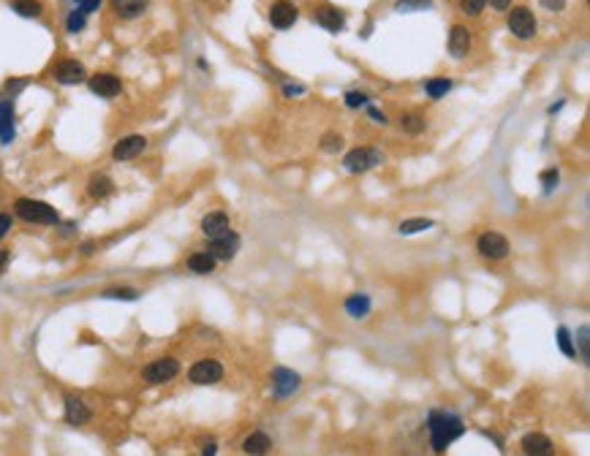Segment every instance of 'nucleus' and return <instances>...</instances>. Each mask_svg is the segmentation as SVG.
Returning <instances> with one entry per match:
<instances>
[{"label": "nucleus", "instance_id": "b1692460", "mask_svg": "<svg viewBox=\"0 0 590 456\" xmlns=\"http://www.w3.org/2000/svg\"><path fill=\"white\" fill-rule=\"evenodd\" d=\"M370 296L367 293H354V296H348L346 299V313L351 315V318H364L367 313H370Z\"/></svg>", "mask_w": 590, "mask_h": 456}, {"label": "nucleus", "instance_id": "bb28decb", "mask_svg": "<svg viewBox=\"0 0 590 456\" xmlns=\"http://www.w3.org/2000/svg\"><path fill=\"white\" fill-rule=\"evenodd\" d=\"M452 90V79H446V76H435V79H427L424 82V92L430 95V98H444L446 92Z\"/></svg>", "mask_w": 590, "mask_h": 456}, {"label": "nucleus", "instance_id": "f257e3e1", "mask_svg": "<svg viewBox=\"0 0 590 456\" xmlns=\"http://www.w3.org/2000/svg\"><path fill=\"white\" fill-rule=\"evenodd\" d=\"M427 429H430V443H433L435 451H446L457 437L465 435L462 418L446 411H430V415H427Z\"/></svg>", "mask_w": 590, "mask_h": 456}, {"label": "nucleus", "instance_id": "2eb2a0df", "mask_svg": "<svg viewBox=\"0 0 590 456\" xmlns=\"http://www.w3.org/2000/svg\"><path fill=\"white\" fill-rule=\"evenodd\" d=\"M228 231H231V220H228L226 212H207L201 218V234L207 239H218V236H224Z\"/></svg>", "mask_w": 590, "mask_h": 456}, {"label": "nucleus", "instance_id": "473e14b6", "mask_svg": "<svg viewBox=\"0 0 590 456\" xmlns=\"http://www.w3.org/2000/svg\"><path fill=\"white\" fill-rule=\"evenodd\" d=\"M558 345H560V351H563L569 359H574V356H577V348H574L571 334H569V329H566V326H560V329H558Z\"/></svg>", "mask_w": 590, "mask_h": 456}, {"label": "nucleus", "instance_id": "a18cd8bd", "mask_svg": "<svg viewBox=\"0 0 590 456\" xmlns=\"http://www.w3.org/2000/svg\"><path fill=\"white\" fill-rule=\"evenodd\" d=\"M487 3H490L495 11H509V8H511V0H487Z\"/></svg>", "mask_w": 590, "mask_h": 456}, {"label": "nucleus", "instance_id": "20e7f679", "mask_svg": "<svg viewBox=\"0 0 590 456\" xmlns=\"http://www.w3.org/2000/svg\"><path fill=\"white\" fill-rule=\"evenodd\" d=\"M509 30H511L514 39L531 41L536 36V30H539V22H536V17H533V11L528 6H517V8L509 11Z\"/></svg>", "mask_w": 590, "mask_h": 456}, {"label": "nucleus", "instance_id": "a211bd4d", "mask_svg": "<svg viewBox=\"0 0 590 456\" xmlns=\"http://www.w3.org/2000/svg\"><path fill=\"white\" fill-rule=\"evenodd\" d=\"M471 44H473L471 41V30L465 25H454L452 33H449V54L454 60H462V57H468Z\"/></svg>", "mask_w": 590, "mask_h": 456}, {"label": "nucleus", "instance_id": "37998d69", "mask_svg": "<svg viewBox=\"0 0 590 456\" xmlns=\"http://www.w3.org/2000/svg\"><path fill=\"white\" fill-rule=\"evenodd\" d=\"M215 454H218V443H215V440H207L204 448H201V456H215Z\"/></svg>", "mask_w": 590, "mask_h": 456}, {"label": "nucleus", "instance_id": "c756f323", "mask_svg": "<svg viewBox=\"0 0 590 456\" xmlns=\"http://www.w3.org/2000/svg\"><path fill=\"white\" fill-rule=\"evenodd\" d=\"M85 25H88V17H85L79 8L68 11V17H66V30H68V33H82Z\"/></svg>", "mask_w": 590, "mask_h": 456}, {"label": "nucleus", "instance_id": "6e6552de", "mask_svg": "<svg viewBox=\"0 0 590 456\" xmlns=\"http://www.w3.org/2000/svg\"><path fill=\"white\" fill-rule=\"evenodd\" d=\"M52 76H55V82L71 87V85H82V82L88 79V71H85V65H82L79 60H60V63L55 65Z\"/></svg>", "mask_w": 590, "mask_h": 456}, {"label": "nucleus", "instance_id": "ddd939ff", "mask_svg": "<svg viewBox=\"0 0 590 456\" xmlns=\"http://www.w3.org/2000/svg\"><path fill=\"white\" fill-rule=\"evenodd\" d=\"M88 85H90V92H95L98 98H117L123 92V82L115 74H95Z\"/></svg>", "mask_w": 590, "mask_h": 456}, {"label": "nucleus", "instance_id": "a19ab883", "mask_svg": "<svg viewBox=\"0 0 590 456\" xmlns=\"http://www.w3.org/2000/svg\"><path fill=\"white\" fill-rule=\"evenodd\" d=\"M542 6H544L547 11H552V14H558V11H563L566 8V0H539Z\"/></svg>", "mask_w": 590, "mask_h": 456}, {"label": "nucleus", "instance_id": "5701e85b", "mask_svg": "<svg viewBox=\"0 0 590 456\" xmlns=\"http://www.w3.org/2000/svg\"><path fill=\"white\" fill-rule=\"evenodd\" d=\"M215 258L207 253V250H199V253H190L188 256V269L193 274H213L215 272Z\"/></svg>", "mask_w": 590, "mask_h": 456}, {"label": "nucleus", "instance_id": "cd10ccee", "mask_svg": "<svg viewBox=\"0 0 590 456\" xmlns=\"http://www.w3.org/2000/svg\"><path fill=\"white\" fill-rule=\"evenodd\" d=\"M433 226H435V223H433L430 218H413V220H403L397 231L409 236V234H419V231H427V228H433Z\"/></svg>", "mask_w": 590, "mask_h": 456}, {"label": "nucleus", "instance_id": "e433bc0d", "mask_svg": "<svg viewBox=\"0 0 590 456\" xmlns=\"http://www.w3.org/2000/svg\"><path fill=\"white\" fill-rule=\"evenodd\" d=\"M558 183H560V174H558V169H547V172H542V185H544L547 193H549V190H555V187H558Z\"/></svg>", "mask_w": 590, "mask_h": 456}, {"label": "nucleus", "instance_id": "412c9836", "mask_svg": "<svg viewBox=\"0 0 590 456\" xmlns=\"http://www.w3.org/2000/svg\"><path fill=\"white\" fill-rule=\"evenodd\" d=\"M115 193V183L106 177V174H92L90 180H88V196L95 198V201H104V198H109Z\"/></svg>", "mask_w": 590, "mask_h": 456}, {"label": "nucleus", "instance_id": "aec40b11", "mask_svg": "<svg viewBox=\"0 0 590 456\" xmlns=\"http://www.w3.org/2000/svg\"><path fill=\"white\" fill-rule=\"evenodd\" d=\"M270 448H273V440H270V435H264V432H253V435H248V437L242 440V451L248 456H267L270 454Z\"/></svg>", "mask_w": 590, "mask_h": 456}, {"label": "nucleus", "instance_id": "c03bdc74", "mask_svg": "<svg viewBox=\"0 0 590 456\" xmlns=\"http://www.w3.org/2000/svg\"><path fill=\"white\" fill-rule=\"evenodd\" d=\"M8 264H11V250H0V274L8 269Z\"/></svg>", "mask_w": 590, "mask_h": 456}, {"label": "nucleus", "instance_id": "9b49d317", "mask_svg": "<svg viewBox=\"0 0 590 456\" xmlns=\"http://www.w3.org/2000/svg\"><path fill=\"white\" fill-rule=\"evenodd\" d=\"M313 19H316V25H321L329 33H343L346 30V14L340 8H335V6H321V8H316Z\"/></svg>", "mask_w": 590, "mask_h": 456}, {"label": "nucleus", "instance_id": "7c9ffc66", "mask_svg": "<svg viewBox=\"0 0 590 456\" xmlns=\"http://www.w3.org/2000/svg\"><path fill=\"white\" fill-rule=\"evenodd\" d=\"M343 103H346L348 109H362V106H370V95L362 90H348L346 92V98H343Z\"/></svg>", "mask_w": 590, "mask_h": 456}, {"label": "nucleus", "instance_id": "ea45409f", "mask_svg": "<svg viewBox=\"0 0 590 456\" xmlns=\"http://www.w3.org/2000/svg\"><path fill=\"white\" fill-rule=\"evenodd\" d=\"M367 114H370V120L373 123H378V125H386L389 120H386V114L381 112V109H375V106H367Z\"/></svg>", "mask_w": 590, "mask_h": 456}, {"label": "nucleus", "instance_id": "9d476101", "mask_svg": "<svg viewBox=\"0 0 590 456\" xmlns=\"http://www.w3.org/2000/svg\"><path fill=\"white\" fill-rule=\"evenodd\" d=\"M237 250H239V236L234 231H228L218 239H210V245H207V253L215 261H231L237 256Z\"/></svg>", "mask_w": 590, "mask_h": 456}, {"label": "nucleus", "instance_id": "423d86ee", "mask_svg": "<svg viewBox=\"0 0 590 456\" xmlns=\"http://www.w3.org/2000/svg\"><path fill=\"white\" fill-rule=\"evenodd\" d=\"M188 380L196 386H215L218 380H224V364L215 359H201L188 369Z\"/></svg>", "mask_w": 590, "mask_h": 456}, {"label": "nucleus", "instance_id": "f8f14e48", "mask_svg": "<svg viewBox=\"0 0 590 456\" xmlns=\"http://www.w3.org/2000/svg\"><path fill=\"white\" fill-rule=\"evenodd\" d=\"M144 149H147V138L134 134V136L120 138V141L112 147V158H115V160H134V158H139Z\"/></svg>", "mask_w": 590, "mask_h": 456}, {"label": "nucleus", "instance_id": "6ab92c4d", "mask_svg": "<svg viewBox=\"0 0 590 456\" xmlns=\"http://www.w3.org/2000/svg\"><path fill=\"white\" fill-rule=\"evenodd\" d=\"M90 408L79 400V397H66V424L71 426H82L90 421Z\"/></svg>", "mask_w": 590, "mask_h": 456}, {"label": "nucleus", "instance_id": "7ed1b4c3", "mask_svg": "<svg viewBox=\"0 0 590 456\" xmlns=\"http://www.w3.org/2000/svg\"><path fill=\"white\" fill-rule=\"evenodd\" d=\"M381 163H384V152L375 149V147H357L343 158V166L351 174H364V172H370V169H375Z\"/></svg>", "mask_w": 590, "mask_h": 456}, {"label": "nucleus", "instance_id": "58836bf2", "mask_svg": "<svg viewBox=\"0 0 590 456\" xmlns=\"http://www.w3.org/2000/svg\"><path fill=\"white\" fill-rule=\"evenodd\" d=\"M11 228H14V218L6 215V212H0V239H6L11 234Z\"/></svg>", "mask_w": 590, "mask_h": 456}, {"label": "nucleus", "instance_id": "c9c22d12", "mask_svg": "<svg viewBox=\"0 0 590 456\" xmlns=\"http://www.w3.org/2000/svg\"><path fill=\"white\" fill-rule=\"evenodd\" d=\"M577 342H580V359H582V362H588V356H590V351H588V345H590L588 326H580V331H577Z\"/></svg>", "mask_w": 590, "mask_h": 456}, {"label": "nucleus", "instance_id": "dca6fc26", "mask_svg": "<svg viewBox=\"0 0 590 456\" xmlns=\"http://www.w3.org/2000/svg\"><path fill=\"white\" fill-rule=\"evenodd\" d=\"M522 451L525 456H555V443L542 432H531L522 437Z\"/></svg>", "mask_w": 590, "mask_h": 456}, {"label": "nucleus", "instance_id": "79ce46f5", "mask_svg": "<svg viewBox=\"0 0 590 456\" xmlns=\"http://www.w3.org/2000/svg\"><path fill=\"white\" fill-rule=\"evenodd\" d=\"M28 87V79H11V82H6V92H19V90H25Z\"/></svg>", "mask_w": 590, "mask_h": 456}, {"label": "nucleus", "instance_id": "0eeeda50", "mask_svg": "<svg viewBox=\"0 0 590 456\" xmlns=\"http://www.w3.org/2000/svg\"><path fill=\"white\" fill-rule=\"evenodd\" d=\"M476 250L484 256V258H490V261H500V258H506L509 256V239L498 234V231H484L479 239H476Z\"/></svg>", "mask_w": 590, "mask_h": 456}, {"label": "nucleus", "instance_id": "c85d7f7f", "mask_svg": "<svg viewBox=\"0 0 590 456\" xmlns=\"http://www.w3.org/2000/svg\"><path fill=\"white\" fill-rule=\"evenodd\" d=\"M424 8H433V0H397L395 3L397 14H413V11H424Z\"/></svg>", "mask_w": 590, "mask_h": 456}, {"label": "nucleus", "instance_id": "f3484780", "mask_svg": "<svg viewBox=\"0 0 590 456\" xmlns=\"http://www.w3.org/2000/svg\"><path fill=\"white\" fill-rule=\"evenodd\" d=\"M299 388V375L297 372H291V369H286V366H277L273 372V391L277 397H288V394H294Z\"/></svg>", "mask_w": 590, "mask_h": 456}, {"label": "nucleus", "instance_id": "f704fd0d", "mask_svg": "<svg viewBox=\"0 0 590 456\" xmlns=\"http://www.w3.org/2000/svg\"><path fill=\"white\" fill-rule=\"evenodd\" d=\"M343 147V136L340 134H326V136L321 138V149L324 152H337Z\"/></svg>", "mask_w": 590, "mask_h": 456}, {"label": "nucleus", "instance_id": "2f4dec72", "mask_svg": "<svg viewBox=\"0 0 590 456\" xmlns=\"http://www.w3.org/2000/svg\"><path fill=\"white\" fill-rule=\"evenodd\" d=\"M104 299H123V302H137L139 291H137V288H109V291H104Z\"/></svg>", "mask_w": 590, "mask_h": 456}, {"label": "nucleus", "instance_id": "de8ad7c7", "mask_svg": "<svg viewBox=\"0 0 590 456\" xmlns=\"http://www.w3.org/2000/svg\"><path fill=\"white\" fill-rule=\"evenodd\" d=\"M95 253V242H85L82 245V256H92Z\"/></svg>", "mask_w": 590, "mask_h": 456}, {"label": "nucleus", "instance_id": "393cba45", "mask_svg": "<svg viewBox=\"0 0 590 456\" xmlns=\"http://www.w3.org/2000/svg\"><path fill=\"white\" fill-rule=\"evenodd\" d=\"M8 6H11V11H17L19 17H28V19H39L44 11V6L39 0H8Z\"/></svg>", "mask_w": 590, "mask_h": 456}, {"label": "nucleus", "instance_id": "4c0bfd02", "mask_svg": "<svg viewBox=\"0 0 590 456\" xmlns=\"http://www.w3.org/2000/svg\"><path fill=\"white\" fill-rule=\"evenodd\" d=\"M74 6L88 17V14H95L101 8V0H74Z\"/></svg>", "mask_w": 590, "mask_h": 456}, {"label": "nucleus", "instance_id": "f03ea898", "mask_svg": "<svg viewBox=\"0 0 590 456\" xmlns=\"http://www.w3.org/2000/svg\"><path fill=\"white\" fill-rule=\"evenodd\" d=\"M14 215L25 223H36V226H60V212L39 198H17L14 201Z\"/></svg>", "mask_w": 590, "mask_h": 456}, {"label": "nucleus", "instance_id": "72a5a7b5", "mask_svg": "<svg viewBox=\"0 0 590 456\" xmlns=\"http://www.w3.org/2000/svg\"><path fill=\"white\" fill-rule=\"evenodd\" d=\"M484 6H487V0H460V11L465 17H479L484 11Z\"/></svg>", "mask_w": 590, "mask_h": 456}, {"label": "nucleus", "instance_id": "49530a36", "mask_svg": "<svg viewBox=\"0 0 590 456\" xmlns=\"http://www.w3.org/2000/svg\"><path fill=\"white\" fill-rule=\"evenodd\" d=\"M283 92L291 98V95H302V92H305V87H302V85H286V87H283Z\"/></svg>", "mask_w": 590, "mask_h": 456}, {"label": "nucleus", "instance_id": "1a4fd4ad", "mask_svg": "<svg viewBox=\"0 0 590 456\" xmlns=\"http://www.w3.org/2000/svg\"><path fill=\"white\" fill-rule=\"evenodd\" d=\"M297 19H299V11H297L294 3H288V0H275L273 6H270V22H273L275 30H288Z\"/></svg>", "mask_w": 590, "mask_h": 456}, {"label": "nucleus", "instance_id": "4468645a", "mask_svg": "<svg viewBox=\"0 0 590 456\" xmlns=\"http://www.w3.org/2000/svg\"><path fill=\"white\" fill-rule=\"evenodd\" d=\"M17 136V114H14V101L3 98L0 101V144H11Z\"/></svg>", "mask_w": 590, "mask_h": 456}, {"label": "nucleus", "instance_id": "4be33fe9", "mask_svg": "<svg viewBox=\"0 0 590 456\" xmlns=\"http://www.w3.org/2000/svg\"><path fill=\"white\" fill-rule=\"evenodd\" d=\"M112 8L120 19H137L147 11V0H112Z\"/></svg>", "mask_w": 590, "mask_h": 456}, {"label": "nucleus", "instance_id": "39448f33", "mask_svg": "<svg viewBox=\"0 0 590 456\" xmlns=\"http://www.w3.org/2000/svg\"><path fill=\"white\" fill-rule=\"evenodd\" d=\"M180 375V362L172 359V356H164V359H155L153 364H147L141 369V380L150 383V386H161V383H169Z\"/></svg>", "mask_w": 590, "mask_h": 456}, {"label": "nucleus", "instance_id": "a878e982", "mask_svg": "<svg viewBox=\"0 0 590 456\" xmlns=\"http://www.w3.org/2000/svg\"><path fill=\"white\" fill-rule=\"evenodd\" d=\"M400 125H403V131H406V134H411V136H419V134H424V128H427V120H424L422 114L411 112V114H403V117H400Z\"/></svg>", "mask_w": 590, "mask_h": 456}]
</instances>
